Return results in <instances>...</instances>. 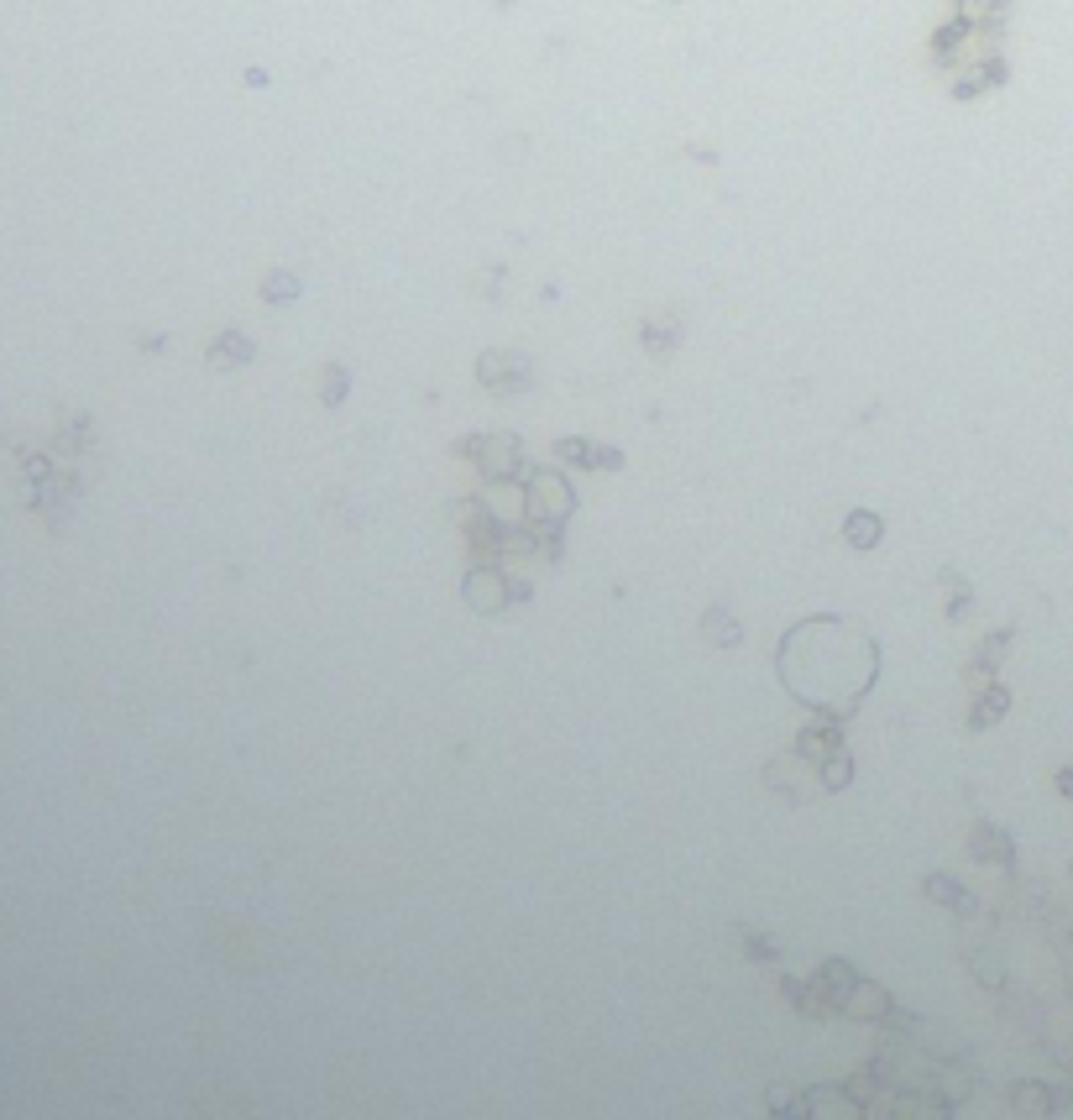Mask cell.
<instances>
[{"mask_svg": "<svg viewBox=\"0 0 1073 1120\" xmlns=\"http://www.w3.org/2000/svg\"><path fill=\"white\" fill-rule=\"evenodd\" d=\"M848 545H859V550H869V545H875V540H880V518H875V513H853V518H848Z\"/></svg>", "mask_w": 1073, "mask_h": 1120, "instance_id": "cell-1", "label": "cell"}, {"mask_svg": "<svg viewBox=\"0 0 1073 1120\" xmlns=\"http://www.w3.org/2000/svg\"><path fill=\"white\" fill-rule=\"evenodd\" d=\"M340 388H346V372H325V398H330V403L340 398Z\"/></svg>", "mask_w": 1073, "mask_h": 1120, "instance_id": "cell-5", "label": "cell"}, {"mask_svg": "<svg viewBox=\"0 0 1073 1120\" xmlns=\"http://www.w3.org/2000/svg\"><path fill=\"white\" fill-rule=\"evenodd\" d=\"M210 356H215L221 367H236V362H246V356H252V340H241V336H226V340H221V346H215V351H210Z\"/></svg>", "mask_w": 1073, "mask_h": 1120, "instance_id": "cell-2", "label": "cell"}, {"mask_svg": "<svg viewBox=\"0 0 1073 1120\" xmlns=\"http://www.w3.org/2000/svg\"><path fill=\"white\" fill-rule=\"evenodd\" d=\"M702 628H712V639H718V644H734V639H738V628H734V623H728L723 613H712L707 623H702Z\"/></svg>", "mask_w": 1073, "mask_h": 1120, "instance_id": "cell-3", "label": "cell"}, {"mask_svg": "<svg viewBox=\"0 0 1073 1120\" xmlns=\"http://www.w3.org/2000/svg\"><path fill=\"white\" fill-rule=\"evenodd\" d=\"M299 293V278H268V299L278 304V299H293Z\"/></svg>", "mask_w": 1073, "mask_h": 1120, "instance_id": "cell-4", "label": "cell"}, {"mask_svg": "<svg viewBox=\"0 0 1073 1120\" xmlns=\"http://www.w3.org/2000/svg\"><path fill=\"white\" fill-rule=\"evenodd\" d=\"M749 948L759 953V958H775V943H770V937H749Z\"/></svg>", "mask_w": 1073, "mask_h": 1120, "instance_id": "cell-6", "label": "cell"}]
</instances>
